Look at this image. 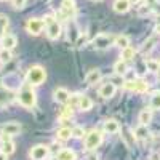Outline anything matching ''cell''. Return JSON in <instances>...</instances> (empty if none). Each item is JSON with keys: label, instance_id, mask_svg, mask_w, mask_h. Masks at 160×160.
Instances as JSON below:
<instances>
[{"label": "cell", "instance_id": "cell-31", "mask_svg": "<svg viewBox=\"0 0 160 160\" xmlns=\"http://www.w3.org/2000/svg\"><path fill=\"white\" fill-rule=\"evenodd\" d=\"M154 43H155V37H151L149 40H146L144 47H142V51H144V53H146V51H151V50L154 48Z\"/></svg>", "mask_w": 160, "mask_h": 160}, {"label": "cell", "instance_id": "cell-38", "mask_svg": "<svg viewBox=\"0 0 160 160\" xmlns=\"http://www.w3.org/2000/svg\"><path fill=\"white\" fill-rule=\"evenodd\" d=\"M0 160H8V155L5 152H2V151H0Z\"/></svg>", "mask_w": 160, "mask_h": 160}, {"label": "cell", "instance_id": "cell-19", "mask_svg": "<svg viewBox=\"0 0 160 160\" xmlns=\"http://www.w3.org/2000/svg\"><path fill=\"white\" fill-rule=\"evenodd\" d=\"M133 135H135L136 139H146L149 136V130H148L146 125H139V127L135 128V133H133Z\"/></svg>", "mask_w": 160, "mask_h": 160}, {"label": "cell", "instance_id": "cell-12", "mask_svg": "<svg viewBox=\"0 0 160 160\" xmlns=\"http://www.w3.org/2000/svg\"><path fill=\"white\" fill-rule=\"evenodd\" d=\"M101 78H102V74H101L99 69H91V71L87 74V77H85V80H87L88 85H96Z\"/></svg>", "mask_w": 160, "mask_h": 160}, {"label": "cell", "instance_id": "cell-35", "mask_svg": "<svg viewBox=\"0 0 160 160\" xmlns=\"http://www.w3.org/2000/svg\"><path fill=\"white\" fill-rule=\"evenodd\" d=\"M78 99H80V95H72L68 102L71 104V108H72V106H78Z\"/></svg>", "mask_w": 160, "mask_h": 160}, {"label": "cell", "instance_id": "cell-3", "mask_svg": "<svg viewBox=\"0 0 160 160\" xmlns=\"http://www.w3.org/2000/svg\"><path fill=\"white\" fill-rule=\"evenodd\" d=\"M45 78H47V72L40 66H34L28 72V83L31 85H42L45 82Z\"/></svg>", "mask_w": 160, "mask_h": 160}, {"label": "cell", "instance_id": "cell-34", "mask_svg": "<svg viewBox=\"0 0 160 160\" xmlns=\"http://www.w3.org/2000/svg\"><path fill=\"white\" fill-rule=\"evenodd\" d=\"M85 135V130L82 128V127H75V128H72V136L74 138H82Z\"/></svg>", "mask_w": 160, "mask_h": 160}, {"label": "cell", "instance_id": "cell-4", "mask_svg": "<svg viewBox=\"0 0 160 160\" xmlns=\"http://www.w3.org/2000/svg\"><path fill=\"white\" fill-rule=\"evenodd\" d=\"M101 142H102V133L98 130H91L85 138V148L88 151H93V149L99 148Z\"/></svg>", "mask_w": 160, "mask_h": 160}, {"label": "cell", "instance_id": "cell-26", "mask_svg": "<svg viewBox=\"0 0 160 160\" xmlns=\"http://www.w3.org/2000/svg\"><path fill=\"white\" fill-rule=\"evenodd\" d=\"M135 58V48H131V47H127L122 50V59L123 61H130Z\"/></svg>", "mask_w": 160, "mask_h": 160}, {"label": "cell", "instance_id": "cell-16", "mask_svg": "<svg viewBox=\"0 0 160 160\" xmlns=\"http://www.w3.org/2000/svg\"><path fill=\"white\" fill-rule=\"evenodd\" d=\"M130 2L128 0H115V3H114V11L115 13H127L130 10Z\"/></svg>", "mask_w": 160, "mask_h": 160}, {"label": "cell", "instance_id": "cell-21", "mask_svg": "<svg viewBox=\"0 0 160 160\" xmlns=\"http://www.w3.org/2000/svg\"><path fill=\"white\" fill-rule=\"evenodd\" d=\"M56 160H75V152L71 149H61L58 152V158Z\"/></svg>", "mask_w": 160, "mask_h": 160}, {"label": "cell", "instance_id": "cell-33", "mask_svg": "<svg viewBox=\"0 0 160 160\" xmlns=\"http://www.w3.org/2000/svg\"><path fill=\"white\" fill-rule=\"evenodd\" d=\"M69 117H72V108H64L59 114V118L64 120V118H69Z\"/></svg>", "mask_w": 160, "mask_h": 160}, {"label": "cell", "instance_id": "cell-5", "mask_svg": "<svg viewBox=\"0 0 160 160\" xmlns=\"http://www.w3.org/2000/svg\"><path fill=\"white\" fill-rule=\"evenodd\" d=\"M123 88L125 90H130V91H135V93H144V91H148L149 83L144 82V80H141V78L127 80V82L123 83Z\"/></svg>", "mask_w": 160, "mask_h": 160}, {"label": "cell", "instance_id": "cell-17", "mask_svg": "<svg viewBox=\"0 0 160 160\" xmlns=\"http://www.w3.org/2000/svg\"><path fill=\"white\" fill-rule=\"evenodd\" d=\"M118 130H120V125H118L117 120L111 118V120H106L104 122V131L106 133H117Z\"/></svg>", "mask_w": 160, "mask_h": 160}, {"label": "cell", "instance_id": "cell-32", "mask_svg": "<svg viewBox=\"0 0 160 160\" xmlns=\"http://www.w3.org/2000/svg\"><path fill=\"white\" fill-rule=\"evenodd\" d=\"M26 2L28 0H11V7L15 10H22L26 7Z\"/></svg>", "mask_w": 160, "mask_h": 160}, {"label": "cell", "instance_id": "cell-29", "mask_svg": "<svg viewBox=\"0 0 160 160\" xmlns=\"http://www.w3.org/2000/svg\"><path fill=\"white\" fill-rule=\"evenodd\" d=\"M151 11H152V7L148 5V3H144V5H141L138 8V16H148Z\"/></svg>", "mask_w": 160, "mask_h": 160}, {"label": "cell", "instance_id": "cell-25", "mask_svg": "<svg viewBox=\"0 0 160 160\" xmlns=\"http://www.w3.org/2000/svg\"><path fill=\"white\" fill-rule=\"evenodd\" d=\"M146 68H148V71H151V72H158L160 71V61L148 59V61H146Z\"/></svg>", "mask_w": 160, "mask_h": 160}, {"label": "cell", "instance_id": "cell-41", "mask_svg": "<svg viewBox=\"0 0 160 160\" xmlns=\"http://www.w3.org/2000/svg\"><path fill=\"white\" fill-rule=\"evenodd\" d=\"M93 2H101V0H93Z\"/></svg>", "mask_w": 160, "mask_h": 160}, {"label": "cell", "instance_id": "cell-27", "mask_svg": "<svg viewBox=\"0 0 160 160\" xmlns=\"http://www.w3.org/2000/svg\"><path fill=\"white\" fill-rule=\"evenodd\" d=\"M0 151L5 152L7 155H10V154L15 152V144H13L11 141H3L2 142V149H0Z\"/></svg>", "mask_w": 160, "mask_h": 160}, {"label": "cell", "instance_id": "cell-10", "mask_svg": "<svg viewBox=\"0 0 160 160\" xmlns=\"http://www.w3.org/2000/svg\"><path fill=\"white\" fill-rule=\"evenodd\" d=\"M115 85L112 82H108V83H104L101 88H99V96H102L104 99H109L115 95Z\"/></svg>", "mask_w": 160, "mask_h": 160}, {"label": "cell", "instance_id": "cell-40", "mask_svg": "<svg viewBox=\"0 0 160 160\" xmlns=\"http://www.w3.org/2000/svg\"><path fill=\"white\" fill-rule=\"evenodd\" d=\"M130 3H136V2H139V0H128Z\"/></svg>", "mask_w": 160, "mask_h": 160}, {"label": "cell", "instance_id": "cell-9", "mask_svg": "<svg viewBox=\"0 0 160 160\" xmlns=\"http://www.w3.org/2000/svg\"><path fill=\"white\" fill-rule=\"evenodd\" d=\"M48 152H50V149L47 148V146H43V144H37V146H34V148L31 149L29 155H31L32 160H43V158L48 155Z\"/></svg>", "mask_w": 160, "mask_h": 160}, {"label": "cell", "instance_id": "cell-7", "mask_svg": "<svg viewBox=\"0 0 160 160\" xmlns=\"http://www.w3.org/2000/svg\"><path fill=\"white\" fill-rule=\"evenodd\" d=\"M43 28H45L43 19H38V18H31L28 22H26V29H28V32L32 34V35H38L43 31Z\"/></svg>", "mask_w": 160, "mask_h": 160}, {"label": "cell", "instance_id": "cell-2", "mask_svg": "<svg viewBox=\"0 0 160 160\" xmlns=\"http://www.w3.org/2000/svg\"><path fill=\"white\" fill-rule=\"evenodd\" d=\"M45 26H47V35L50 40H58L62 29H61V24L53 18V16H45Z\"/></svg>", "mask_w": 160, "mask_h": 160}, {"label": "cell", "instance_id": "cell-11", "mask_svg": "<svg viewBox=\"0 0 160 160\" xmlns=\"http://www.w3.org/2000/svg\"><path fill=\"white\" fill-rule=\"evenodd\" d=\"M21 131V125L18 122H8L5 125H2V133L5 135H10V136H15Z\"/></svg>", "mask_w": 160, "mask_h": 160}, {"label": "cell", "instance_id": "cell-28", "mask_svg": "<svg viewBox=\"0 0 160 160\" xmlns=\"http://www.w3.org/2000/svg\"><path fill=\"white\" fill-rule=\"evenodd\" d=\"M8 24H10L8 16L0 15V37H3V35H5V31H7V28H8Z\"/></svg>", "mask_w": 160, "mask_h": 160}, {"label": "cell", "instance_id": "cell-23", "mask_svg": "<svg viewBox=\"0 0 160 160\" xmlns=\"http://www.w3.org/2000/svg\"><path fill=\"white\" fill-rule=\"evenodd\" d=\"M114 45H117V47H120V48H127V47H130V38L127 37V35H117L115 37V43Z\"/></svg>", "mask_w": 160, "mask_h": 160}, {"label": "cell", "instance_id": "cell-8", "mask_svg": "<svg viewBox=\"0 0 160 160\" xmlns=\"http://www.w3.org/2000/svg\"><path fill=\"white\" fill-rule=\"evenodd\" d=\"M75 2L74 0H62V5H61V15L66 18V19H71L75 16Z\"/></svg>", "mask_w": 160, "mask_h": 160}, {"label": "cell", "instance_id": "cell-36", "mask_svg": "<svg viewBox=\"0 0 160 160\" xmlns=\"http://www.w3.org/2000/svg\"><path fill=\"white\" fill-rule=\"evenodd\" d=\"M48 149H50L51 152H59V151H61V146L55 142V144H51V148H48Z\"/></svg>", "mask_w": 160, "mask_h": 160}, {"label": "cell", "instance_id": "cell-6", "mask_svg": "<svg viewBox=\"0 0 160 160\" xmlns=\"http://www.w3.org/2000/svg\"><path fill=\"white\" fill-rule=\"evenodd\" d=\"M93 43H95V47L98 50H104V48H108V47L115 43V37L111 35V34H99V35H96L95 40H93Z\"/></svg>", "mask_w": 160, "mask_h": 160}, {"label": "cell", "instance_id": "cell-24", "mask_svg": "<svg viewBox=\"0 0 160 160\" xmlns=\"http://www.w3.org/2000/svg\"><path fill=\"white\" fill-rule=\"evenodd\" d=\"M151 109L154 111H160V90L155 91L152 98H151Z\"/></svg>", "mask_w": 160, "mask_h": 160}, {"label": "cell", "instance_id": "cell-13", "mask_svg": "<svg viewBox=\"0 0 160 160\" xmlns=\"http://www.w3.org/2000/svg\"><path fill=\"white\" fill-rule=\"evenodd\" d=\"M53 96H55V101L64 104V102H68V101H69L71 93L66 90V88H56V90H55V95H53Z\"/></svg>", "mask_w": 160, "mask_h": 160}, {"label": "cell", "instance_id": "cell-22", "mask_svg": "<svg viewBox=\"0 0 160 160\" xmlns=\"http://www.w3.org/2000/svg\"><path fill=\"white\" fill-rule=\"evenodd\" d=\"M114 71H115V74H117V75H123V74H127V71H128L127 61H123V59L117 61V62L114 64Z\"/></svg>", "mask_w": 160, "mask_h": 160}, {"label": "cell", "instance_id": "cell-18", "mask_svg": "<svg viewBox=\"0 0 160 160\" xmlns=\"http://www.w3.org/2000/svg\"><path fill=\"white\" fill-rule=\"evenodd\" d=\"M93 108V101L88 98V96H82L80 95V99H78V109L80 111H90Z\"/></svg>", "mask_w": 160, "mask_h": 160}, {"label": "cell", "instance_id": "cell-1", "mask_svg": "<svg viewBox=\"0 0 160 160\" xmlns=\"http://www.w3.org/2000/svg\"><path fill=\"white\" fill-rule=\"evenodd\" d=\"M18 101L21 106L24 108H34L35 106V101H37V96H35V91L32 88L31 83H24L18 93Z\"/></svg>", "mask_w": 160, "mask_h": 160}, {"label": "cell", "instance_id": "cell-20", "mask_svg": "<svg viewBox=\"0 0 160 160\" xmlns=\"http://www.w3.org/2000/svg\"><path fill=\"white\" fill-rule=\"evenodd\" d=\"M56 136H58L59 141H68V139H71V136H72V130L68 128V127H62V128L58 130Z\"/></svg>", "mask_w": 160, "mask_h": 160}, {"label": "cell", "instance_id": "cell-37", "mask_svg": "<svg viewBox=\"0 0 160 160\" xmlns=\"http://www.w3.org/2000/svg\"><path fill=\"white\" fill-rule=\"evenodd\" d=\"M151 160H160V154H157V152H154V154L151 155Z\"/></svg>", "mask_w": 160, "mask_h": 160}, {"label": "cell", "instance_id": "cell-30", "mask_svg": "<svg viewBox=\"0 0 160 160\" xmlns=\"http://www.w3.org/2000/svg\"><path fill=\"white\" fill-rule=\"evenodd\" d=\"M0 61H2V62H8V61H11V51L3 48L2 51H0Z\"/></svg>", "mask_w": 160, "mask_h": 160}, {"label": "cell", "instance_id": "cell-15", "mask_svg": "<svg viewBox=\"0 0 160 160\" xmlns=\"http://www.w3.org/2000/svg\"><path fill=\"white\" fill-rule=\"evenodd\" d=\"M138 120H139V125H146V127H148L152 122V109H142L139 112Z\"/></svg>", "mask_w": 160, "mask_h": 160}, {"label": "cell", "instance_id": "cell-39", "mask_svg": "<svg viewBox=\"0 0 160 160\" xmlns=\"http://www.w3.org/2000/svg\"><path fill=\"white\" fill-rule=\"evenodd\" d=\"M155 32H157V34H160V24H158V26H155Z\"/></svg>", "mask_w": 160, "mask_h": 160}, {"label": "cell", "instance_id": "cell-14", "mask_svg": "<svg viewBox=\"0 0 160 160\" xmlns=\"http://www.w3.org/2000/svg\"><path fill=\"white\" fill-rule=\"evenodd\" d=\"M2 45H3L5 50H10L11 51L13 48L18 45V38L15 35H11V34H7V35L2 37Z\"/></svg>", "mask_w": 160, "mask_h": 160}]
</instances>
